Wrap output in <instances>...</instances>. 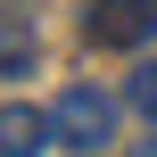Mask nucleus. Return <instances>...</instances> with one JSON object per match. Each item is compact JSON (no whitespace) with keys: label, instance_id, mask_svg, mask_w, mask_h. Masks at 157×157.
I'll list each match as a JSON object with an SVG mask.
<instances>
[{"label":"nucleus","instance_id":"obj_1","mask_svg":"<svg viewBox=\"0 0 157 157\" xmlns=\"http://www.w3.org/2000/svg\"><path fill=\"white\" fill-rule=\"evenodd\" d=\"M50 132H58L66 149H108V141H116V99L91 91V83H75V91L50 99Z\"/></svg>","mask_w":157,"mask_h":157},{"label":"nucleus","instance_id":"obj_2","mask_svg":"<svg viewBox=\"0 0 157 157\" xmlns=\"http://www.w3.org/2000/svg\"><path fill=\"white\" fill-rule=\"evenodd\" d=\"M157 0H91V41L99 50H149Z\"/></svg>","mask_w":157,"mask_h":157},{"label":"nucleus","instance_id":"obj_3","mask_svg":"<svg viewBox=\"0 0 157 157\" xmlns=\"http://www.w3.org/2000/svg\"><path fill=\"white\" fill-rule=\"evenodd\" d=\"M50 141H58L50 132V108H25V99L0 108V157H41Z\"/></svg>","mask_w":157,"mask_h":157},{"label":"nucleus","instance_id":"obj_4","mask_svg":"<svg viewBox=\"0 0 157 157\" xmlns=\"http://www.w3.org/2000/svg\"><path fill=\"white\" fill-rule=\"evenodd\" d=\"M0 75H33V33L0 25Z\"/></svg>","mask_w":157,"mask_h":157},{"label":"nucleus","instance_id":"obj_5","mask_svg":"<svg viewBox=\"0 0 157 157\" xmlns=\"http://www.w3.org/2000/svg\"><path fill=\"white\" fill-rule=\"evenodd\" d=\"M132 108L157 124V66H141V75H132Z\"/></svg>","mask_w":157,"mask_h":157},{"label":"nucleus","instance_id":"obj_6","mask_svg":"<svg viewBox=\"0 0 157 157\" xmlns=\"http://www.w3.org/2000/svg\"><path fill=\"white\" fill-rule=\"evenodd\" d=\"M124 157H157V141H132V149H124Z\"/></svg>","mask_w":157,"mask_h":157}]
</instances>
